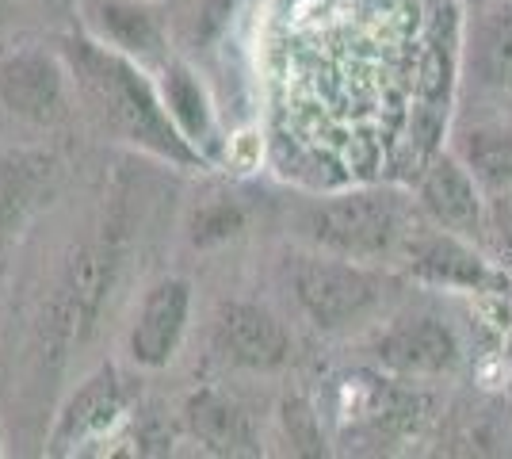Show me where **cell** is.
<instances>
[{
	"label": "cell",
	"mask_w": 512,
	"mask_h": 459,
	"mask_svg": "<svg viewBox=\"0 0 512 459\" xmlns=\"http://www.w3.org/2000/svg\"><path fill=\"white\" fill-rule=\"evenodd\" d=\"M119 414H123V387H119V379H115L111 368H100L65 402L62 417H58V429H54V444L58 448L85 444V440L107 433Z\"/></svg>",
	"instance_id": "7c38bea8"
},
{
	"label": "cell",
	"mask_w": 512,
	"mask_h": 459,
	"mask_svg": "<svg viewBox=\"0 0 512 459\" xmlns=\"http://www.w3.org/2000/svg\"><path fill=\"white\" fill-rule=\"evenodd\" d=\"M379 368L398 379H440L451 375L463 360L459 333L436 314H409L398 318L375 341Z\"/></svg>",
	"instance_id": "8992f818"
},
{
	"label": "cell",
	"mask_w": 512,
	"mask_h": 459,
	"mask_svg": "<svg viewBox=\"0 0 512 459\" xmlns=\"http://www.w3.org/2000/svg\"><path fill=\"white\" fill-rule=\"evenodd\" d=\"M463 54V8L459 0H425V69H421V96L428 111L448 119L455 73Z\"/></svg>",
	"instance_id": "30bf717a"
},
{
	"label": "cell",
	"mask_w": 512,
	"mask_h": 459,
	"mask_svg": "<svg viewBox=\"0 0 512 459\" xmlns=\"http://www.w3.org/2000/svg\"><path fill=\"white\" fill-rule=\"evenodd\" d=\"M0 104L31 123H58L65 115V77L46 54H12L0 62Z\"/></svg>",
	"instance_id": "9c48e42d"
},
{
	"label": "cell",
	"mask_w": 512,
	"mask_h": 459,
	"mask_svg": "<svg viewBox=\"0 0 512 459\" xmlns=\"http://www.w3.org/2000/svg\"><path fill=\"white\" fill-rule=\"evenodd\" d=\"M486 207H490V234L505 249H512V188L497 192V196H486Z\"/></svg>",
	"instance_id": "7402d4cb"
},
{
	"label": "cell",
	"mask_w": 512,
	"mask_h": 459,
	"mask_svg": "<svg viewBox=\"0 0 512 459\" xmlns=\"http://www.w3.org/2000/svg\"><path fill=\"white\" fill-rule=\"evenodd\" d=\"M417 207L432 226H444L470 241L490 238L486 192L455 150H440L425 165V173L417 180Z\"/></svg>",
	"instance_id": "5b68a950"
},
{
	"label": "cell",
	"mask_w": 512,
	"mask_h": 459,
	"mask_svg": "<svg viewBox=\"0 0 512 459\" xmlns=\"http://www.w3.org/2000/svg\"><path fill=\"white\" fill-rule=\"evenodd\" d=\"M188 429L199 444H207L218 456H256L253 417L237 406L234 398L218 391H199L188 402Z\"/></svg>",
	"instance_id": "4fadbf2b"
},
{
	"label": "cell",
	"mask_w": 512,
	"mask_h": 459,
	"mask_svg": "<svg viewBox=\"0 0 512 459\" xmlns=\"http://www.w3.org/2000/svg\"><path fill=\"white\" fill-rule=\"evenodd\" d=\"M165 108H169L172 123L180 127V134L192 142L199 153L214 150V115L211 100L203 85L195 81L184 66L165 69Z\"/></svg>",
	"instance_id": "2e32d148"
},
{
	"label": "cell",
	"mask_w": 512,
	"mask_h": 459,
	"mask_svg": "<svg viewBox=\"0 0 512 459\" xmlns=\"http://www.w3.org/2000/svg\"><path fill=\"white\" fill-rule=\"evenodd\" d=\"M283 425H287V437L295 444V452H302V456H321V452H325L321 421L306 398H291V402L283 406Z\"/></svg>",
	"instance_id": "d6986e66"
},
{
	"label": "cell",
	"mask_w": 512,
	"mask_h": 459,
	"mask_svg": "<svg viewBox=\"0 0 512 459\" xmlns=\"http://www.w3.org/2000/svg\"><path fill=\"white\" fill-rule=\"evenodd\" d=\"M188 310H192V287L184 280H161L146 295V303L130 329V360L142 368H165L188 329Z\"/></svg>",
	"instance_id": "ba28073f"
},
{
	"label": "cell",
	"mask_w": 512,
	"mask_h": 459,
	"mask_svg": "<svg viewBox=\"0 0 512 459\" xmlns=\"http://www.w3.org/2000/svg\"><path fill=\"white\" fill-rule=\"evenodd\" d=\"M287 284L306 322L321 333H352L375 322L394 295V280L379 264L348 261L321 249L287 264Z\"/></svg>",
	"instance_id": "3957f363"
},
{
	"label": "cell",
	"mask_w": 512,
	"mask_h": 459,
	"mask_svg": "<svg viewBox=\"0 0 512 459\" xmlns=\"http://www.w3.org/2000/svg\"><path fill=\"white\" fill-rule=\"evenodd\" d=\"M214 349L245 372H276L291 356V333L268 306L226 303L214 318Z\"/></svg>",
	"instance_id": "52a82bcc"
},
{
	"label": "cell",
	"mask_w": 512,
	"mask_h": 459,
	"mask_svg": "<svg viewBox=\"0 0 512 459\" xmlns=\"http://www.w3.org/2000/svg\"><path fill=\"white\" fill-rule=\"evenodd\" d=\"M237 8H241V0H199V8H195V39L214 43L234 23Z\"/></svg>",
	"instance_id": "44dd1931"
},
{
	"label": "cell",
	"mask_w": 512,
	"mask_h": 459,
	"mask_svg": "<svg viewBox=\"0 0 512 459\" xmlns=\"http://www.w3.org/2000/svg\"><path fill=\"white\" fill-rule=\"evenodd\" d=\"M417 211V199L409 203L394 188H356L314 203L302 219V238L310 249L348 261H394L417 226Z\"/></svg>",
	"instance_id": "7a4b0ae2"
},
{
	"label": "cell",
	"mask_w": 512,
	"mask_h": 459,
	"mask_svg": "<svg viewBox=\"0 0 512 459\" xmlns=\"http://www.w3.org/2000/svg\"><path fill=\"white\" fill-rule=\"evenodd\" d=\"M88 16L107 43L127 50V54H138V58H153L165 43L157 20L134 0H92Z\"/></svg>",
	"instance_id": "9a60e30c"
},
{
	"label": "cell",
	"mask_w": 512,
	"mask_h": 459,
	"mask_svg": "<svg viewBox=\"0 0 512 459\" xmlns=\"http://www.w3.org/2000/svg\"><path fill=\"white\" fill-rule=\"evenodd\" d=\"M107 291V257L100 249H81L69 268H65L62 291L54 299V333L62 345H81L92 326H96V314L104 303Z\"/></svg>",
	"instance_id": "8fae6325"
},
{
	"label": "cell",
	"mask_w": 512,
	"mask_h": 459,
	"mask_svg": "<svg viewBox=\"0 0 512 459\" xmlns=\"http://www.w3.org/2000/svg\"><path fill=\"white\" fill-rule=\"evenodd\" d=\"M245 230V211L237 203H211L203 207L192 219V241L195 245H218V241H230Z\"/></svg>",
	"instance_id": "ac0fdd59"
},
{
	"label": "cell",
	"mask_w": 512,
	"mask_h": 459,
	"mask_svg": "<svg viewBox=\"0 0 512 459\" xmlns=\"http://www.w3.org/2000/svg\"><path fill=\"white\" fill-rule=\"evenodd\" d=\"M474 66L486 85H512V0L486 12L474 31Z\"/></svg>",
	"instance_id": "e0dca14e"
},
{
	"label": "cell",
	"mask_w": 512,
	"mask_h": 459,
	"mask_svg": "<svg viewBox=\"0 0 512 459\" xmlns=\"http://www.w3.org/2000/svg\"><path fill=\"white\" fill-rule=\"evenodd\" d=\"M31 203V176L23 165H0V230H8Z\"/></svg>",
	"instance_id": "ffe728a7"
},
{
	"label": "cell",
	"mask_w": 512,
	"mask_h": 459,
	"mask_svg": "<svg viewBox=\"0 0 512 459\" xmlns=\"http://www.w3.org/2000/svg\"><path fill=\"white\" fill-rule=\"evenodd\" d=\"M65 54L77 73V88H81L85 104L107 131H115L119 138H127L157 157H169L172 165H184V169L207 165V153H199L180 134L165 100H157V92L142 81V73L130 66L123 54L85 43V39H69Z\"/></svg>",
	"instance_id": "6da1fadb"
},
{
	"label": "cell",
	"mask_w": 512,
	"mask_h": 459,
	"mask_svg": "<svg viewBox=\"0 0 512 459\" xmlns=\"http://www.w3.org/2000/svg\"><path fill=\"white\" fill-rule=\"evenodd\" d=\"M455 153L463 157L486 196L512 188V131L509 127H470L455 138Z\"/></svg>",
	"instance_id": "5bb4252c"
},
{
	"label": "cell",
	"mask_w": 512,
	"mask_h": 459,
	"mask_svg": "<svg viewBox=\"0 0 512 459\" xmlns=\"http://www.w3.org/2000/svg\"><path fill=\"white\" fill-rule=\"evenodd\" d=\"M398 268L413 284L444 287V291H505V280L478 253V241L451 234L444 226L417 222L398 249Z\"/></svg>",
	"instance_id": "277c9868"
}]
</instances>
